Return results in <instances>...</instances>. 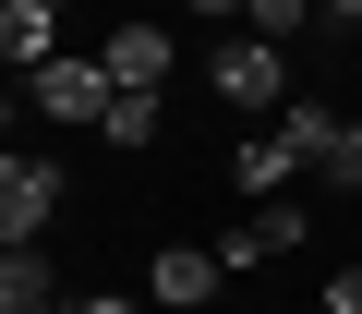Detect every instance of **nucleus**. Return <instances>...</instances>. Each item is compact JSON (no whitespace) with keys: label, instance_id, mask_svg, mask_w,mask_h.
<instances>
[{"label":"nucleus","instance_id":"obj_1","mask_svg":"<svg viewBox=\"0 0 362 314\" xmlns=\"http://www.w3.org/2000/svg\"><path fill=\"white\" fill-rule=\"evenodd\" d=\"M206 85H218V109H242V121H278V109H290V49L242 25V37H218Z\"/></svg>","mask_w":362,"mask_h":314},{"label":"nucleus","instance_id":"obj_2","mask_svg":"<svg viewBox=\"0 0 362 314\" xmlns=\"http://www.w3.org/2000/svg\"><path fill=\"white\" fill-rule=\"evenodd\" d=\"M25 97H37V121H61V133H109V109H121L109 61H37Z\"/></svg>","mask_w":362,"mask_h":314},{"label":"nucleus","instance_id":"obj_3","mask_svg":"<svg viewBox=\"0 0 362 314\" xmlns=\"http://www.w3.org/2000/svg\"><path fill=\"white\" fill-rule=\"evenodd\" d=\"M302 242H314V206L302 194H266L242 230H218V266H266V254H302Z\"/></svg>","mask_w":362,"mask_h":314},{"label":"nucleus","instance_id":"obj_4","mask_svg":"<svg viewBox=\"0 0 362 314\" xmlns=\"http://www.w3.org/2000/svg\"><path fill=\"white\" fill-rule=\"evenodd\" d=\"M61 218V157H0V242H37Z\"/></svg>","mask_w":362,"mask_h":314},{"label":"nucleus","instance_id":"obj_5","mask_svg":"<svg viewBox=\"0 0 362 314\" xmlns=\"http://www.w3.org/2000/svg\"><path fill=\"white\" fill-rule=\"evenodd\" d=\"M218 278H230V266H218L206 242H169V254L145 266V302H169V314H194V302H218Z\"/></svg>","mask_w":362,"mask_h":314},{"label":"nucleus","instance_id":"obj_6","mask_svg":"<svg viewBox=\"0 0 362 314\" xmlns=\"http://www.w3.org/2000/svg\"><path fill=\"white\" fill-rule=\"evenodd\" d=\"M97 61H109V85H169V73H181L169 25H109V49H97Z\"/></svg>","mask_w":362,"mask_h":314},{"label":"nucleus","instance_id":"obj_7","mask_svg":"<svg viewBox=\"0 0 362 314\" xmlns=\"http://www.w3.org/2000/svg\"><path fill=\"white\" fill-rule=\"evenodd\" d=\"M290 170H302V145H290V133H278V121H254V133H242V145H230V182H242V194H254V206H266V194H278V182H290Z\"/></svg>","mask_w":362,"mask_h":314},{"label":"nucleus","instance_id":"obj_8","mask_svg":"<svg viewBox=\"0 0 362 314\" xmlns=\"http://www.w3.org/2000/svg\"><path fill=\"white\" fill-rule=\"evenodd\" d=\"M49 302H73L61 266H49L37 242H0V314H49Z\"/></svg>","mask_w":362,"mask_h":314},{"label":"nucleus","instance_id":"obj_9","mask_svg":"<svg viewBox=\"0 0 362 314\" xmlns=\"http://www.w3.org/2000/svg\"><path fill=\"white\" fill-rule=\"evenodd\" d=\"M314 182H326V194H362V121H338V133H326V157H314Z\"/></svg>","mask_w":362,"mask_h":314},{"label":"nucleus","instance_id":"obj_10","mask_svg":"<svg viewBox=\"0 0 362 314\" xmlns=\"http://www.w3.org/2000/svg\"><path fill=\"white\" fill-rule=\"evenodd\" d=\"M109 145H157V85H121V109H109Z\"/></svg>","mask_w":362,"mask_h":314},{"label":"nucleus","instance_id":"obj_11","mask_svg":"<svg viewBox=\"0 0 362 314\" xmlns=\"http://www.w3.org/2000/svg\"><path fill=\"white\" fill-rule=\"evenodd\" d=\"M242 25H254V37H278V49H290V37H302V25H314V0H254V13H242Z\"/></svg>","mask_w":362,"mask_h":314},{"label":"nucleus","instance_id":"obj_12","mask_svg":"<svg viewBox=\"0 0 362 314\" xmlns=\"http://www.w3.org/2000/svg\"><path fill=\"white\" fill-rule=\"evenodd\" d=\"M326 314H362V266H326Z\"/></svg>","mask_w":362,"mask_h":314},{"label":"nucleus","instance_id":"obj_13","mask_svg":"<svg viewBox=\"0 0 362 314\" xmlns=\"http://www.w3.org/2000/svg\"><path fill=\"white\" fill-rule=\"evenodd\" d=\"M73 314H145L133 290H73Z\"/></svg>","mask_w":362,"mask_h":314},{"label":"nucleus","instance_id":"obj_14","mask_svg":"<svg viewBox=\"0 0 362 314\" xmlns=\"http://www.w3.org/2000/svg\"><path fill=\"white\" fill-rule=\"evenodd\" d=\"M181 13H206V25H242V13H254V0H181Z\"/></svg>","mask_w":362,"mask_h":314},{"label":"nucleus","instance_id":"obj_15","mask_svg":"<svg viewBox=\"0 0 362 314\" xmlns=\"http://www.w3.org/2000/svg\"><path fill=\"white\" fill-rule=\"evenodd\" d=\"M314 13H326V25H362V0H314Z\"/></svg>","mask_w":362,"mask_h":314},{"label":"nucleus","instance_id":"obj_16","mask_svg":"<svg viewBox=\"0 0 362 314\" xmlns=\"http://www.w3.org/2000/svg\"><path fill=\"white\" fill-rule=\"evenodd\" d=\"M0 13H61V0H0Z\"/></svg>","mask_w":362,"mask_h":314},{"label":"nucleus","instance_id":"obj_17","mask_svg":"<svg viewBox=\"0 0 362 314\" xmlns=\"http://www.w3.org/2000/svg\"><path fill=\"white\" fill-rule=\"evenodd\" d=\"M49 314H73V302H49Z\"/></svg>","mask_w":362,"mask_h":314}]
</instances>
